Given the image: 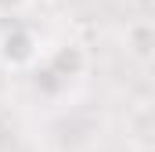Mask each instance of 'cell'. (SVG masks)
Segmentation results:
<instances>
[{
    "label": "cell",
    "mask_w": 155,
    "mask_h": 152,
    "mask_svg": "<svg viewBox=\"0 0 155 152\" xmlns=\"http://www.w3.org/2000/svg\"><path fill=\"white\" fill-rule=\"evenodd\" d=\"M0 62L7 69H33L40 62V40L25 26H11L0 36Z\"/></svg>",
    "instance_id": "1"
},
{
    "label": "cell",
    "mask_w": 155,
    "mask_h": 152,
    "mask_svg": "<svg viewBox=\"0 0 155 152\" xmlns=\"http://www.w3.org/2000/svg\"><path fill=\"white\" fill-rule=\"evenodd\" d=\"M51 73L58 76L65 87H69V80H76V76L87 73V51H83V43H76V40H69V43H58V47H51V54L47 58H40Z\"/></svg>",
    "instance_id": "2"
},
{
    "label": "cell",
    "mask_w": 155,
    "mask_h": 152,
    "mask_svg": "<svg viewBox=\"0 0 155 152\" xmlns=\"http://www.w3.org/2000/svg\"><path fill=\"white\" fill-rule=\"evenodd\" d=\"M126 51L144 65L155 58V26L148 18H137V22L126 26Z\"/></svg>",
    "instance_id": "3"
},
{
    "label": "cell",
    "mask_w": 155,
    "mask_h": 152,
    "mask_svg": "<svg viewBox=\"0 0 155 152\" xmlns=\"http://www.w3.org/2000/svg\"><path fill=\"white\" fill-rule=\"evenodd\" d=\"M33 0H0V15H22Z\"/></svg>",
    "instance_id": "4"
},
{
    "label": "cell",
    "mask_w": 155,
    "mask_h": 152,
    "mask_svg": "<svg viewBox=\"0 0 155 152\" xmlns=\"http://www.w3.org/2000/svg\"><path fill=\"white\" fill-rule=\"evenodd\" d=\"M40 4H47V0H40Z\"/></svg>",
    "instance_id": "5"
}]
</instances>
